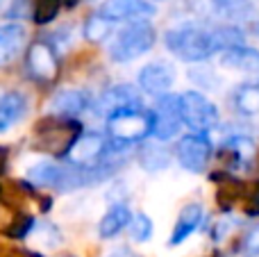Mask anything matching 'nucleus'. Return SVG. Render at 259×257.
<instances>
[{"label": "nucleus", "instance_id": "obj_3", "mask_svg": "<svg viewBox=\"0 0 259 257\" xmlns=\"http://www.w3.org/2000/svg\"><path fill=\"white\" fill-rule=\"evenodd\" d=\"M157 32L146 18H134L132 23H127L121 32L116 34V39L109 46V57L116 64H125L132 59L146 55L148 50L155 46Z\"/></svg>", "mask_w": 259, "mask_h": 257}, {"label": "nucleus", "instance_id": "obj_11", "mask_svg": "<svg viewBox=\"0 0 259 257\" xmlns=\"http://www.w3.org/2000/svg\"><path fill=\"white\" fill-rule=\"evenodd\" d=\"M175 68L168 62H150L139 71V87L150 96H161L173 87Z\"/></svg>", "mask_w": 259, "mask_h": 257}, {"label": "nucleus", "instance_id": "obj_28", "mask_svg": "<svg viewBox=\"0 0 259 257\" xmlns=\"http://www.w3.org/2000/svg\"><path fill=\"white\" fill-rule=\"evenodd\" d=\"M9 21H23V18H32V0H12L7 9Z\"/></svg>", "mask_w": 259, "mask_h": 257}, {"label": "nucleus", "instance_id": "obj_24", "mask_svg": "<svg viewBox=\"0 0 259 257\" xmlns=\"http://www.w3.org/2000/svg\"><path fill=\"white\" fill-rule=\"evenodd\" d=\"M34 228H36V219L32 214H18L3 230V235L9 237V239H25V237H30L34 232Z\"/></svg>", "mask_w": 259, "mask_h": 257}, {"label": "nucleus", "instance_id": "obj_12", "mask_svg": "<svg viewBox=\"0 0 259 257\" xmlns=\"http://www.w3.org/2000/svg\"><path fill=\"white\" fill-rule=\"evenodd\" d=\"M107 21L112 23H123L132 21V18H148L155 14V5L146 3V0H105L100 7Z\"/></svg>", "mask_w": 259, "mask_h": 257}, {"label": "nucleus", "instance_id": "obj_1", "mask_svg": "<svg viewBox=\"0 0 259 257\" xmlns=\"http://www.w3.org/2000/svg\"><path fill=\"white\" fill-rule=\"evenodd\" d=\"M164 44L178 59L198 64L209 59L214 53H221V41L216 27H202L196 23H184L164 34Z\"/></svg>", "mask_w": 259, "mask_h": 257}, {"label": "nucleus", "instance_id": "obj_6", "mask_svg": "<svg viewBox=\"0 0 259 257\" xmlns=\"http://www.w3.org/2000/svg\"><path fill=\"white\" fill-rule=\"evenodd\" d=\"M25 68L27 75L39 84H50L59 75V57L53 44L44 39H36L27 46L25 53Z\"/></svg>", "mask_w": 259, "mask_h": 257}, {"label": "nucleus", "instance_id": "obj_17", "mask_svg": "<svg viewBox=\"0 0 259 257\" xmlns=\"http://www.w3.org/2000/svg\"><path fill=\"white\" fill-rule=\"evenodd\" d=\"M27 112V100L21 91H7L0 96V132H7L23 121Z\"/></svg>", "mask_w": 259, "mask_h": 257}, {"label": "nucleus", "instance_id": "obj_19", "mask_svg": "<svg viewBox=\"0 0 259 257\" xmlns=\"http://www.w3.org/2000/svg\"><path fill=\"white\" fill-rule=\"evenodd\" d=\"M25 44V30L18 23H5L0 25V66L9 64Z\"/></svg>", "mask_w": 259, "mask_h": 257}, {"label": "nucleus", "instance_id": "obj_8", "mask_svg": "<svg viewBox=\"0 0 259 257\" xmlns=\"http://www.w3.org/2000/svg\"><path fill=\"white\" fill-rule=\"evenodd\" d=\"M107 146H109V137L103 135V132H82L73 141V146L64 155V159L68 164H75V166H96L105 157Z\"/></svg>", "mask_w": 259, "mask_h": 257}, {"label": "nucleus", "instance_id": "obj_22", "mask_svg": "<svg viewBox=\"0 0 259 257\" xmlns=\"http://www.w3.org/2000/svg\"><path fill=\"white\" fill-rule=\"evenodd\" d=\"M211 9L219 16L230 18V21H241V18H250L255 7L250 0H209Z\"/></svg>", "mask_w": 259, "mask_h": 257}, {"label": "nucleus", "instance_id": "obj_10", "mask_svg": "<svg viewBox=\"0 0 259 257\" xmlns=\"http://www.w3.org/2000/svg\"><path fill=\"white\" fill-rule=\"evenodd\" d=\"M143 98L139 94L137 87L132 84H114L100 96L94 103V112L100 114V116H109L112 112L123 107H141Z\"/></svg>", "mask_w": 259, "mask_h": 257}, {"label": "nucleus", "instance_id": "obj_30", "mask_svg": "<svg viewBox=\"0 0 259 257\" xmlns=\"http://www.w3.org/2000/svg\"><path fill=\"white\" fill-rule=\"evenodd\" d=\"M0 257H41L32 250H23V248H9V246H0Z\"/></svg>", "mask_w": 259, "mask_h": 257}, {"label": "nucleus", "instance_id": "obj_7", "mask_svg": "<svg viewBox=\"0 0 259 257\" xmlns=\"http://www.w3.org/2000/svg\"><path fill=\"white\" fill-rule=\"evenodd\" d=\"M152 137L159 141L173 139L184 125L182 121V107H180V96L178 94H161L157 96L155 109H152Z\"/></svg>", "mask_w": 259, "mask_h": 257}, {"label": "nucleus", "instance_id": "obj_32", "mask_svg": "<svg viewBox=\"0 0 259 257\" xmlns=\"http://www.w3.org/2000/svg\"><path fill=\"white\" fill-rule=\"evenodd\" d=\"M107 257H139L137 253H132L130 248H116L114 253H109Z\"/></svg>", "mask_w": 259, "mask_h": 257}, {"label": "nucleus", "instance_id": "obj_21", "mask_svg": "<svg viewBox=\"0 0 259 257\" xmlns=\"http://www.w3.org/2000/svg\"><path fill=\"white\" fill-rule=\"evenodd\" d=\"M232 103H234V109L239 114H243V116L259 114V84L248 82V84L237 87V91L232 96Z\"/></svg>", "mask_w": 259, "mask_h": 257}, {"label": "nucleus", "instance_id": "obj_25", "mask_svg": "<svg viewBox=\"0 0 259 257\" xmlns=\"http://www.w3.org/2000/svg\"><path fill=\"white\" fill-rule=\"evenodd\" d=\"M64 5V0H32V21L46 25L57 16L59 7Z\"/></svg>", "mask_w": 259, "mask_h": 257}, {"label": "nucleus", "instance_id": "obj_33", "mask_svg": "<svg viewBox=\"0 0 259 257\" xmlns=\"http://www.w3.org/2000/svg\"><path fill=\"white\" fill-rule=\"evenodd\" d=\"M77 3H80V0H64V5H66V7H77Z\"/></svg>", "mask_w": 259, "mask_h": 257}, {"label": "nucleus", "instance_id": "obj_15", "mask_svg": "<svg viewBox=\"0 0 259 257\" xmlns=\"http://www.w3.org/2000/svg\"><path fill=\"white\" fill-rule=\"evenodd\" d=\"M202 219H205V209H202L200 203H189L187 207H182L178 221H175V228L170 232L168 246H180L182 241H187L193 232L200 228Z\"/></svg>", "mask_w": 259, "mask_h": 257}, {"label": "nucleus", "instance_id": "obj_4", "mask_svg": "<svg viewBox=\"0 0 259 257\" xmlns=\"http://www.w3.org/2000/svg\"><path fill=\"white\" fill-rule=\"evenodd\" d=\"M82 135V125L71 116H59V114H53V116H46L44 121L36 123V146L41 150H48V153L57 155V157H64L68 153V148L73 146V141Z\"/></svg>", "mask_w": 259, "mask_h": 257}, {"label": "nucleus", "instance_id": "obj_16", "mask_svg": "<svg viewBox=\"0 0 259 257\" xmlns=\"http://www.w3.org/2000/svg\"><path fill=\"white\" fill-rule=\"evenodd\" d=\"M221 64L232 71H243V73H259V50L248 48V46H232L221 53Z\"/></svg>", "mask_w": 259, "mask_h": 257}, {"label": "nucleus", "instance_id": "obj_2", "mask_svg": "<svg viewBox=\"0 0 259 257\" xmlns=\"http://www.w3.org/2000/svg\"><path fill=\"white\" fill-rule=\"evenodd\" d=\"M107 121V137L121 144H139L152 135V112L141 107H123L105 116Z\"/></svg>", "mask_w": 259, "mask_h": 257}, {"label": "nucleus", "instance_id": "obj_23", "mask_svg": "<svg viewBox=\"0 0 259 257\" xmlns=\"http://www.w3.org/2000/svg\"><path fill=\"white\" fill-rule=\"evenodd\" d=\"M112 21H107V18L103 16L100 12L96 14H89L84 21V39L91 41V44H100V41H105L109 36V32H112Z\"/></svg>", "mask_w": 259, "mask_h": 257}, {"label": "nucleus", "instance_id": "obj_18", "mask_svg": "<svg viewBox=\"0 0 259 257\" xmlns=\"http://www.w3.org/2000/svg\"><path fill=\"white\" fill-rule=\"evenodd\" d=\"M130 221H132V212H130V207L125 203L112 205V207L107 209V214H105L98 223L100 239H114V237L121 235V232L130 226Z\"/></svg>", "mask_w": 259, "mask_h": 257}, {"label": "nucleus", "instance_id": "obj_14", "mask_svg": "<svg viewBox=\"0 0 259 257\" xmlns=\"http://www.w3.org/2000/svg\"><path fill=\"white\" fill-rule=\"evenodd\" d=\"M89 107H94L91 98L80 89H64V91H57L55 98L50 100V109L53 114H59V116H80L84 114Z\"/></svg>", "mask_w": 259, "mask_h": 257}, {"label": "nucleus", "instance_id": "obj_20", "mask_svg": "<svg viewBox=\"0 0 259 257\" xmlns=\"http://www.w3.org/2000/svg\"><path fill=\"white\" fill-rule=\"evenodd\" d=\"M223 153L228 155L230 164H232L234 168H239V166H246V164L252 162V157L257 155V146L250 137L237 135V137H230L223 144Z\"/></svg>", "mask_w": 259, "mask_h": 257}, {"label": "nucleus", "instance_id": "obj_9", "mask_svg": "<svg viewBox=\"0 0 259 257\" xmlns=\"http://www.w3.org/2000/svg\"><path fill=\"white\" fill-rule=\"evenodd\" d=\"M175 155H178V162L184 171L202 173L211 157V141L207 139V135L193 132V135H187L180 139Z\"/></svg>", "mask_w": 259, "mask_h": 257}, {"label": "nucleus", "instance_id": "obj_13", "mask_svg": "<svg viewBox=\"0 0 259 257\" xmlns=\"http://www.w3.org/2000/svg\"><path fill=\"white\" fill-rule=\"evenodd\" d=\"M66 180H68V164L41 162L27 171V182H30L32 187L66 191Z\"/></svg>", "mask_w": 259, "mask_h": 257}, {"label": "nucleus", "instance_id": "obj_26", "mask_svg": "<svg viewBox=\"0 0 259 257\" xmlns=\"http://www.w3.org/2000/svg\"><path fill=\"white\" fill-rule=\"evenodd\" d=\"M139 159H141L143 168H148V171H159V168L168 166V153L159 146H143Z\"/></svg>", "mask_w": 259, "mask_h": 257}, {"label": "nucleus", "instance_id": "obj_27", "mask_svg": "<svg viewBox=\"0 0 259 257\" xmlns=\"http://www.w3.org/2000/svg\"><path fill=\"white\" fill-rule=\"evenodd\" d=\"M130 235H132V239L134 241H148L152 237V221H150V217L148 214H143V212H139V214H132V221H130Z\"/></svg>", "mask_w": 259, "mask_h": 257}, {"label": "nucleus", "instance_id": "obj_29", "mask_svg": "<svg viewBox=\"0 0 259 257\" xmlns=\"http://www.w3.org/2000/svg\"><path fill=\"white\" fill-rule=\"evenodd\" d=\"M241 250H243V255L246 257H257L259 255V228L250 230L246 237H243Z\"/></svg>", "mask_w": 259, "mask_h": 257}, {"label": "nucleus", "instance_id": "obj_31", "mask_svg": "<svg viewBox=\"0 0 259 257\" xmlns=\"http://www.w3.org/2000/svg\"><path fill=\"white\" fill-rule=\"evenodd\" d=\"M7 159H9V150H7V146H0V176H3L5 168H7Z\"/></svg>", "mask_w": 259, "mask_h": 257}, {"label": "nucleus", "instance_id": "obj_5", "mask_svg": "<svg viewBox=\"0 0 259 257\" xmlns=\"http://www.w3.org/2000/svg\"><path fill=\"white\" fill-rule=\"evenodd\" d=\"M180 107H182V121L193 132L207 135L211 127L219 123V109L207 96L198 94V91H187L180 96Z\"/></svg>", "mask_w": 259, "mask_h": 257}]
</instances>
